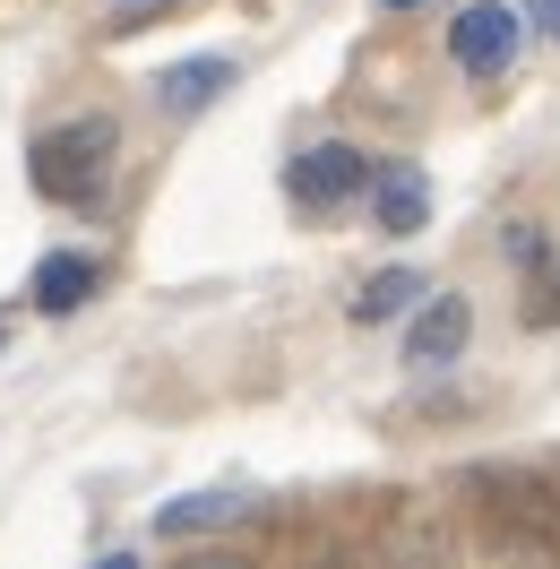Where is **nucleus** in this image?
Wrapping results in <instances>:
<instances>
[{
	"instance_id": "obj_7",
	"label": "nucleus",
	"mask_w": 560,
	"mask_h": 569,
	"mask_svg": "<svg viewBox=\"0 0 560 569\" xmlns=\"http://www.w3.org/2000/svg\"><path fill=\"white\" fill-rule=\"evenodd\" d=\"M156 87H164V112H199L233 87V61H224V52H216V61H181V70H164Z\"/></svg>"
},
{
	"instance_id": "obj_14",
	"label": "nucleus",
	"mask_w": 560,
	"mask_h": 569,
	"mask_svg": "<svg viewBox=\"0 0 560 569\" xmlns=\"http://www.w3.org/2000/svg\"><path fill=\"white\" fill-rule=\"evenodd\" d=\"M121 9H156V0H121Z\"/></svg>"
},
{
	"instance_id": "obj_1",
	"label": "nucleus",
	"mask_w": 560,
	"mask_h": 569,
	"mask_svg": "<svg viewBox=\"0 0 560 569\" xmlns=\"http://www.w3.org/2000/svg\"><path fill=\"white\" fill-rule=\"evenodd\" d=\"M112 147H121L112 112H78V121H61V130H43V139L27 147V173H36L43 199H61V208H87V199H96V190L112 181Z\"/></svg>"
},
{
	"instance_id": "obj_6",
	"label": "nucleus",
	"mask_w": 560,
	"mask_h": 569,
	"mask_svg": "<svg viewBox=\"0 0 560 569\" xmlns=\"http://www.w3.org/2000/svg\"><path fill=\"white\" fill-rule=\"evenodd\" d=\"M371 208H380V233H422L431 224V181L414 164H397V173L371 181Z\"/></svg>"
},
{
	"instance_id": "obj_5",
	"label": "nucleus",
	"mask_w": 560,
	"mask_h": 569,
	"mask_svg": "<svg viewBox=\"0 0 560 569\" xmlns=\"http://www.w3.org/2000/svg\"><path fill=\"white\" fill-rule=\"evenodd\" d=\"M96 284H104V259H96V250H52V259H36V284H27V293H36V311H78Z\"/></svg>"
},
{
	"instance_id": "obj_12",
	"label": "nucleus",
	"mask_w": 560,
	"mask_h": 569,
	"mask_svg": "<svg viewBox=\"0 0 560 569\" xmlns=\"http://www.w3.org/2000/svg\"><path fill=\"white\" fill-rule=\"evenodd\" d=\"M380 9H422V0H380Z\"/></svg>"
},
{
	"instance_id": "obj_3",
	"label": "nucleus",
	"mask_w": 560,
	"mask_h": 569,
	"mask_svg": "<svg viewBox=\"0 0 560 569\" xmlns=\"http://www.w3.org/2000/svg\"><path fill=\"white\" fill-rule=\"evenodd\" d=\"M449 52L466 78H500L518 61V9H500V0H474L466 18L449 27Z\"/></svg>"
},
{
	"instance_id": "obj_8",
	"label": "nucleus",
	"mask_w": 560,
	"mask_h": 569,
	"mask_svg": "<svg viewBox=\"0 0 560 569\" xmlns=\"http://www.w3.org/2000/svg\"><path fill=\"white\" fill-rule=\"evenodd\" d=\"M414 293H422L414 268H380V277L353 293V320H397V311H414Z\"/></svg>"
},
{
	"instance_id": "obj_4",
	"label": "nucleus",
	"mask_w": 560,
	"mask_h": 569,
	"mask_svg": "<svg viewBox=\"0 0 560 569\" xmlns=\"http://www.w3.org/2000/svg\"><path fill=\"white\" fill-rule=\"evenodd\" d=\"M466 337H474V311H466V293H431L406 328V362L414 371H440V362L466 355Z\"/></svg>"
},
{
	"instance_id": "obj_9",
	"label": "nucleus",
	"mask_w": 560,
	"mask_h": 569,
	"mask_svg": "<svg viewBox=\"0 0 560 569\" xmlns=\"http://www.w3.org/2000/svg\"><path fill=\"white\" fill-rule=\"evenodd\" d=\"M224 518H242V500H233V492H190V500H173L156 527H164V535H199V527H224Z\"/></svg>"
},
{
	"instance_id": "obj_13",
	"label": "nucleus",
	"mask_w": 560,
	"mask_h": 569,
	"mask_svg": "<svg viewBox=\"0 0 560 569\" xmlns=\"http://www.w3.org/2000/svg\"><path fill=\"white\" fill-rule=\"evenodd\" d=\"M0 346H9V311H0Z\"/></svg>"
},
{
	"instance_id": "obj_11",
	"label": "nucleus",
	"mask_w": 560,
	"mask_h": 569,
	"mask_svg": "<svg viewBox=\"0 0 560 569\" xmlns=\"http://www.w3.org/2000/svg\"><path fill=\"white\" fill-rule=\"evenodd\" d=\"M526 18H534V27H543V36L560 43V0H534V9H526Z\"/></svg>"
},
{
	"instance_id": "obj_10",
	"label": "nucleus",
	"mask_w": 560,
	"mask_h": 569,
	"mask_svg": "<svg viewBox=\"0 0 560 569\" xmlns=\"http://www.w3.org/2000/svg\"><path fill=\"white\" fill-rule=\"evenodd\" d=\"M560 320V268L543 277V293H526V328H552Z\"/></svg>"
},
{
	"instance_id": "obj_2",
	"label": "nucleus",
	"mask_w": 560,
	"mask_h": 569,
	"mask_svg": "<svg viewBox=\"0 0 560 569\" xmlns=\"http://www.w3.org/2000/svg\"><path fill=\"white\" fill-rule=\"evenodd\" d=\"M362 181H371V156H362V147H346V139H319V147H302V156L284 164L293 208H346Z\"/></svg>"
}]
</instances>
